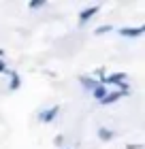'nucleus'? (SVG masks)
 I'll use <instances>...</instances> for the list:
<instances>
[{
	"label": "nucleus",
	"instance_id": "obj_11",
	"mask_svg": "<svg viewBox=\"0 0 145 149\" xmlns=\"http://www.w3.org/2000/svg\"><path fill=\"white\" fill-rule=\"evenodd\" d=\"M43 4H45L43 0H30V9H41Z\"/></svg>",
	"mask_w": 145,
	"mask_h": 149
},
{
	"label": "nucleus",
	"instance_id": "obj_8",
	"mask_svg": "<svg viewBox=\"0 0 145 149\" xmlns=\"http://www.w3.org/2000/svg\"><path fill=\"white\" fill-rule=\"evenodd\" d=\"M107 92H109V87H105V85H96L94 90H92V96H94V98L100 102V100L107 96Z\"/></svg>",
	"mask_w": 145,
	"mask_h": 149
},
{
	"label": "nucleus",
	"instance_id": "obj_5",
	"mask_svg": "<svg viewBox=\"0 0 145 149\" xmlns=\"http://www.w3.org/2000/svg\"><path fill=\"white\" fill-rule=\"evenodd\" d=\"M4 72L9 74V90H11V92L19 90V87H22V77H19V72H17V70H9V68H6Z\"/></svg>",
	"mask_w": 145,
	"mask_h": 149
},
{
	"label": "nucleus",
	"instance_id": "obj_13",
	"mask_svg": "<svg viewBox=\"0 0 145 149\" xmlns=\"http://www.w3.org/2000/svg\"><path fill=\"white\" fill-rule=\"evenodd\" d=\"M9 66H6V62H4V58H0V72H4Z\"/></svg>",
	"mask_w": 145,
	"mask_h": 149
},
{
	"label": "nucleus",
	"instance_id": "obj_10",
	"mask_svg": "<svg viewBox=\"0 0 145 149\" xmlns=\"http://www.w3.org/2000/svg\"><path fill=\"white\" fill-rule=\"evenodd\" d=\"M111 30H113L111 24H102V26H98V28H96L94 34H107V32H111Z\"/></svg>",
	"mask_w": 145,
	"mask_h": 149
},
{
	"label": "nucleus",
	"instance_id": "obj_9",
	"mask_svg": "<svg viewBox=\"0 0 145 149\" xmlns=\"http://www.w3.org/2000/svg\"><path fill=\"white\" fill-rule=\"evenodd\" d=\"M113 136H115L113 130H109V128H105V126L98 128V139H102V141H111Z\"/></svg>",
	"mask_w": 145,
	"mask_h": 149
},
{
	"label": "nucleus",
	"instance_id": "obj_2",
	"mask_svg": "<svg viewBox=\"0 0 145 149\" xmlns=\"http://www.w3.org/2000/svg\"><path fill=\"white\" fill-rule=\"evenodd\" d=\"M98 9H100V6H98V4H92V6H85V9H83V11H81V13H79V26H85V24L90 22V19H92V17L96 15V13H98Z\"/></svg>",
	"mask_w": 145,
	"mask_h": 149
},
{
	"label": "nucleus",
	"instance_id": "obj_4",
	"mask_svg": "<svg viewBox=\"0 0 145 149\" xmlns=\"http://www.w3.org/2000/svg\"><path fill=\"white\" fill-rule=\"evenodd\" d=\"M143 32H145L143 26H126V28H120V34L128 36V38H137V36H141Z\"/></svg>",
	"mask_w": 145,
	"mask_h": 149
},
{
	"label": "nucleus",
	"instance_id": "obj_15",
	"mask_svg": "<svg viewBox=\"0 0 145 149\" xmlns=\"http://www.w3.org/2000/svg\"><path fill=\"white\" fill-rule=\"evenodd\" d=\"M0 58H4V49H0Z\"/></svg>",
	"mask_w": 145,
	"mask_h": 149
},
{
	"label": "nucleus",
	"instance_id": "obj_12",
	"mask_svg": "<svg viewBox=\"0 0 145 149\" xmlns=\"http://www.w3.org/2000/svg\"><path fill=\"white\" fill-rule=\"evenodd\" d=\"M53 145H56V147H62V145H64V136H62V134H58V136L53 139Z\"/></svg>",
	"mask_w": 145,
	"mask_h": 149
},
{
	"label": "nucleus",
	"instance_id": "obj_14",
	"mask_svg": "<svg viewBox=\"0 0 145 149\" xmlns=\"http://www.w3.org/2000/svg\"><path fill=\"white\" fill-rule=\"evenodd\" d=\"M143 145L141 143H132V145H128V149H141Z\"/></svg>",
	"mask_w": 145,
	"mask_h": 149
},
{
	"label": "nucleus",
	"instance_id": "obj_7",
	"mask_svg": "<svg viewBox=\"0 0 145 149\" xmlns=\"http://www.w3.org/2000/svg\"><path fill=\"white\" fill-rule=\"evenodd\" d=\"M79 83L83 85L85 90H90V92H92L96 85H100V83H98V81H96L94 77H85V74H81V77H79Z\"/></svg>",
	"mask_w": 145,
	"mask_h": 149
},
{
	"label": "nucleus",
	"instance_id": "obj_6",
	"mask_svg": "<svg viewBox=\"0 0 145 149\" xmlns=\"http://www.w3.org/2000/svg\"><path fill=\"white\" fill-rule=\"evenodd\" d=\"M120 98H124V94H122V92H117V90L107 92V96L100 100V104H102V107H107V104H111V102H117Z\"/></svg>",
	"mask_w": 145,
	"mask_h": 149
},
{
	"label": "nucleus",
	"instance_id": "obj_1",
	"mask_svg": "<svg viewBox=\"0 0 145 149\" xmlns=\"http://www.w3.org/2000/svg\"><path fill=\"white\" fill-rule=\"evenodd\" d=\"M60 113V104H53V107H47L39 113V119L43 121V124H51L53 119H56V115Z\"/></svg>",
	"mask_w": 145,
	"mask_h": 149
},
{
	"label": "nucleus",
	"instance_id": "obj_3",
	"mask_svg": "<svg viewBox=\"0 0 145 149\" xmlns=\"http://www.w3.org/2000/svg\"><path fill=\"white\" fill-rule=\"evenodd\" d=\"M126 81V72H111V74H105V79H102V85H120Z\"/></svg>",
	"mask_w": 145,
	"mask_h": 149
}]
</instances>
